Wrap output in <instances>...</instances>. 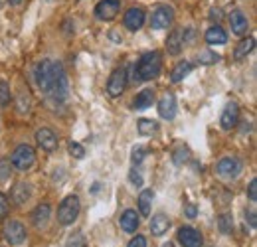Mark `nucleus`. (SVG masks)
I'll return each instance as SVG.
<instances>
[{"label": "nucleus", "mask_w": 257, "mask_h": 247, "mask_svg": "<svg viewBox=\"0 0 257 247\" xmlns=\"http://www.w3.org/2000/svg\"><path fill=\"white\" fill-rule=\"evenodd\" d=\"M128 247H147V239L143 235H135L131 241H128Z\"/></svg>", "instance_id": "nucleus-34"}, {"label": "nucleus", "mask_w": 257, "mask_h": 247, "mask_svg": "<svg viewBox=\"0 0 257 247\" xmlns=\"http://www.w3.org/2000/svg\"><path fill=\"white\" fill-rule=\"evenodd\" d=\"M12 196H14V202H16L18 206L26 204V202L30 200V184H26V182L16 184L14 190H12Z\"/></svg>", "instance_id": "nucleus-22"}, {"label": "nucleus", "mask_w": 257, "mask_h": 247, "mask_svg": "<svg viewBox=\"0 0 257 247\" xmlns=\"http://www.w3.org/2000/svg\"><path fill=\"white\" fill-rule=\"evenodd\" d=\"M206 42H208V44H212V46L225 44V42H227V34H225L220 26H212L210 30L206 32Z\"/></svg>", "instance_id": "nucleus-21"}, {"label": "nucleus", "mask_w": 257, "mask_h": 247, "mask_svg": "<svg viewBox=\"0 0 257 247\" xmlns=\"http://www.w3.org/2000/svg\"><path fill=\"white\" fill-rule=\"evenodd\" d=\"M182 46H184V38H182V30H174L170 32L168 40H166V50L170 56H178L182 52Z\"/></svg>", "instance_id": "nucleus-16"}, {"label": "nucleus", "mask_w": 257, "mask_h": 247, "mask_svg": "<svg viewBox=\"0 0 257 247\" xmlns=\"http://www.w3.org/2000/svg\"><path fill=\"white\" fill-rule=\"evenodd\" d=\"M10 174V160L8 158H0V180H6Z\"/></svg>", "instance_id": "nucleus-32"}, {"label": "nucleus", "mask_w": 257, "mask_h": 247, "mask_svg": "<svg viewBox=\"0 0 257 247\" xmlns=\"http://www.w3.org/2000/svg\"><path fill=\"white\" fill-rule=\"evenodd\" d=\"M247 196H249V200L251 202H255L257 200V180L253 178L251 182H249V190H247Z\"/></svg>", "instance_id": "nucleus-36"}, {"label": "nucleus", "mask_w": 257, "mask_h": 247, "mask_svg": "<svg viewBox=\"0 0 257 247\" xmlns=\"http://www.w3.org/2000/svg\"><path fill=\"white\" fill-rule=\"evenodd\" d=\"M119 223H121V229L123 231H128V233H133L137 227H139V216H137V212L135 210H127V212H123V216L119 219Z\"/></svg>", "instance_id": "nucleus-19"}, {"label": "nucleus", "mask_w": 257, "mask_h": 247, "mask_svg": "<svg viewBox=\"0 0 257 247\" xmlns=\"http://www.w3.org/2000/svg\"><path fill=\"white\" fill-rule=\"evenodd\" d=\"M198 60H200L202 63H206V65H208V63L218 62V56H212V54H204V56H200Z\"/></svg>", "instance_id": "nucleus-37"}, {"label": "nucleus", "mask_w": 257, "mask_h": 247, "mask_svg": "<svg viewBox=\"0 0 257 247\" xmlns=\"http://www.w3.org/2000/svg\"><path fill=\"white\" fill-rule=\"evenodd\" d=\"M218 227H220L222 233H231V229H233V217H231V214H220L218 216Z\"/></svg>", "instance_id": "nucleus-26"}, {"label": "nucleus", "mask_w": 257, "mask_h": 247, "mask_svg": "<svg viewBox=\"0 0 257 247\" xmlns=\"http://www.w3.org/2000/svg\"><path fill=\"white\" fill-rule=\"evenodd\" d=\"M253 48H255V40H253V38H245V40H241V42L237 44V48H235V52H233V58H235V60H243L247 54H251Z\"/></svg>", "instance_id": "nucleus-25"}, {"label": "nucleus", "mask_w": 257, "mask_h": 247, "mask_svg": "<svg viewBox=\"0 0 257 247\" xmlns=\"http://www.w3.org/2000/svg\"><path fill=\"white\" fill-rule=\"evenodd\" d=\"M8 208H10V206H8V198H6V196L0 192V219H2V217H6V214H8Z\"/></svg>", "instance_id": "nucleus-33"}, {"label": "nucleus", "mask_w": 257, "mask_h": 247, "mask_svg": "<svg viewBox=\"0 0 257 247\" xmlns=\"http://www.w3.org/2000/svg\"><path fill=\"white\" fill-rule=\"evenodd\" d=\"M168 227H170V219L168 216H164V214H157V216H153V221H151V231H153V235H164L166 231H168Z\"/></svg>", "instance_id": "nucleus-18"}, {"label": "nucleus", "mask_w": 257, "mask_h": 247, "mask_svg": "<svg viewBox=\"0 0 257 247\" xmlns=\"http://www.w3.org/2000/svg\"><path fill=\"white\" fill-rule=\"evenodd\" d=\"M79 208H81V202L75 194L65 196L62 204H60V208H58V221L62 225H71L79 216Z\"/></svg>", "instance_id": "nucleus-3"}, {"label": "nucleus", "mask_w": 257, "mask_h": 247, "mask_svg": "<svg viewBox=\"0 0 257 247\" xmlns=\"http://www.w3.org/2000/svg\"><path fill=\"white\" fill-rule=\"evenodd\" d=\"M34 79L40 91L50 93L54 99L64 101L67 97V75H65L62 63L42 60L34 67Z\"/></svg>", "instance_id": "nucleus-1"}, {"label": "nucleus", "mask_w": 257, "mask_h": 247, "mask_svg": "<svg viewBox=\"0 0 257 247\" xmlns=\"http://www.w3.org/2000/svg\"><path fill=\"white\" fill-rule=\"evenodd\" d=\"M143 158H145V149H143V147H139V149L133 151V162H135V164H141Z\"/></svg>", "instance_id": "nucleus-35"}, {"label": "nucleus", "mask_w": 257, "mask_h": 247, "mask_svg": "<svg viewBox=\"0 0 257 247\" xmlns=\"http://www.w3.org/2000/svg\"><path fill=\"white\" fill-rule=\"evenodd\" d=\"M159 113H161L162 119H166V121L174 119V115H176V97L172 93H166L159 101Z\"/></svg>", "instance_id": "nucleus-13"}, {"label": "nucleus", "mask_w": 257, "mask_h": 247, "mask_svg": "<svg viewBox=\"0 0 257 247\" xmlns=\"http://www.w3.org/2000/svg\"><path fill=\"white\" fill-rule=\"evenodd\" d=\"M50 214H52L50 204H40V206H36V210L32 212L34 225H36V227H44V225L48 223V219H50Z\"/></svg>", "instance_id": "nucleus-17"}, {"label": "nucleus", "mask_w": 257, "mask_h": 247, "mask_svg": "<svg viewBox=\"0 0 257 247\" xmlns=\"http://www.w3.org/2000/svg\"><path fill=\"white\" fill-rule=\"evenodd\" d=\"M178 241L182 247H202V235L194 227L184 225L178 229Z\"/></svg>", "instance_id": "nucleus-11"}, {"label": "nucleus", "mask_w": 257, "mask_h": 247, "mask_svg": "<svg viewBox=\"0 0 257 247\" xmlns=\"http://www.w3.org/2000/svg\"><path fill=\"white\" fill-rule=\"evenodd\" d=\"M65 247H85V237L81 233H73V235H69Z\"/></svg>", "instance_id": "nucleus-30"}, {"label": "nucleus", "mask_w": 257, "mask_h": 247, "mask_svg": "<svg viewBox=\"0 0 257 247\" xmlns=\"http://www.w3.org/2000/svg\"><path fill=\"white\" fill-rule=\"evenodd\" d=\"M216 172H218V176H220L222 180H233V178H237L239 172H241V160L235 158V156H225V158H222V160L218 162Z\"/></svg>", "instance_id": "nucleus-5"}, {"label": "nucleus", "mask_w": 257, "mask_h": 247, "mask_svg": "<svg viewBox=\"0 0 257 247\" xmlns=\"http://www.w3.org/2000/svg\"><path fill=\"white\" fill-rule=\"evenodd\" d=\"M174 20V10L170 6H157L155 12H153V18H151V28L153 30H164L172 24Z\"/></svg>", "instance_id": "nucleus-7"}, {"label": "nucleus", "mask_w": 257, "mask_h": 247, "mask_svg": "<svg viewBox=\"0 0 257 247\" xmlns=\"http://www.w3.org/2000/svg\"><path fill=\"white\" fill-rule=\"evenodd\" d=\"M4 239L10 245H20L26 239V227L20 221H6L4 223Z\"/></svg>", "instance_id": "nucleus-8"}, {"label": "nucleus", "mask_w": 257, "mask_h": 247, "mask_svg": "<svg viewBox=\"0 0 257 247\" xmlns=\"http://www.w3.org/2000/svg\"><path fill=\"white\" fill-rule=\"evenodd\" d=\"M121 10L119 0H101L95 6V16L99 20H113Z\"/></svg>", "instance_id": "nucleus-9"}, {"label": "nucleus", "mask_w": 257, "mask_h": 247, "mask_svg": "<svg viewBox=\"0 0 257 247\" xmlns=\"http://www.w3.org/2000/svg\"><path fill=\"white\" fill-rule=\"evenodd\" d=\"M8 2H10V4H20L22 0H8Z\"/></svg>", "instance_id": "nucleus-42"}, {"label": "nucleus", "mask_w": 257, "mask_h": 247, "mask_svg": "<svg viewBox=\"0 0 257 247\" xmlns=\"http://www.w3.org/2000/svg\"><path fill=\"white\" fill-rule=\"evenodd\" d=\"M192 71V63L190 62H180L176 63V67L172 69V73H170V79H172V83H180L188 73Z\"/></svg>", "instance_id": "nucleus-23"}, {"label": "nucleus", "mask_w": 257, "mask_h": 247, "mask_svg": "<svg viewBox=\"0 0 257 247\" xmlns=\"http://www.w3.org/2000/svg\"><path fill=\"white\" fill-rule=\"evenodd\" d=\"M157 127L159 125L155 123V121H151V119H141L139 121V133L145 135V137H151V135L157 133Z\"/></svg>", "instance_id": "nucleus-27"}, {"label": "nucleus", "mask_w": 257, "mask_h": 247, "mask_svg": "<svg viewBox=\"0 0 257 247\" xmlns=\"http://www.w3.org/2000/svg\"><path fill=\"white\" fill-rule=\"evenodd\" d=\"M196 216H198V208H196L194 204H188V206H186V217L192 219V217H196Z\"/></svg>", "instance_id": "nucleus-39"}, {"label": "nucleus", "mask_w": 257, "mask_h": 247, "mask_svg": "<svg viewBox=\"0 0 257 247\" xmlns=\"http://www.w3.org/2000/svg\"><path fill=\"white\" fill-rule=\"evenodd\" d=\"M36 160V151H34L30 145H20L12 156H10V164L18 170H28Z\"/></svg>", "instance_id": "nucleus-4"}, {"label": "nucleus", "mask_w": 257, "mask_h": 247, "mask_svg": "<svg viewBox=\"0 0 257 247\" xmlns=\"http://www.w3.org/2000/svg\"><path fill=\"white\" fill-rule=\"evenodd\" d=\"M36 143H38L40 149H44L48 153L58 149V137H56V133L52 129H40L36 133Z\"/></svg>", "instance_id": "nucleus-10"}, {"label": "nucleus", "mask_w": 257, "mask_h": 247, "mask_svg": "<svg viewBox=\"0 0 257 247\" xmlns=\"http://www.w3.org/2000/svg\"><path fill=\"white\" fill-rule=\"evenodd\" d=\"M69 155L73 156V158H83L85 151H83V147L79 143H69Z\"/></svg>", "instance_id": "nucleus-31"}, {"label": "nucleus", "mask_w": 257, "mask_h": 247, "mask_svg": "<svg viewBox=\"0 0 257 247\" xmlns=\"http://www.w3.org/2000/svg\"><path fill=\"white\" fill-rule=\"evenodd\" d=\"M188 155H190V153H188V149H186V147H178V149L174 151V155H172L174 164H178V166H180V164H184V162L188 160Z\"/></svg>", "instance_id": "nucleus-29"}, {"label": "nucleus", "mask_w": 257, "mask_h": 247, "mask_svg": "<svg viewBox=\"0 0 257 247\" xmlns=\"http://www.w3.org/2000/svg\"><path fill=\"white\" fill-rule=\"evenodd\" d=\"M153 190H143L139 196V212L141 216H151V206H153Z\"/></svg>", "instance_id": "nucleus-20"}, {"label": "nucleus", "mask_w": 257, "mask_h": 247, "mask_svg": "<svg viewBox=\"0 0 257 247\" xmlns=\"http://www.w3.org/2000/svg\"><path fill=\"white\" fill-rule=\"evenodd\" d=\"M220 16H222L220 10H212V16H210V18H212V20H220Z\"/></svg>", "instance_id": "nucleus-41"}, {"label": "nucleus", "mask_w": 257, "mask_h": 247, "mask_svg": "<svg viewBox=\"0 0 257 247\" xmlns=\"http://www.w3.org/2000/svg\"><path fill=\"white\" fill-rule=\"evenodd\" d=\"M143 24H145V12L141 8H128L125 14V26L128 30L137 32L143 28Z\"/></svg>", "instance_id": "nucleus-15"}, {"label": "nucleus", "mask_w": 257, "mask_h": 247, "mask_svg": "<svg viewBox=\"0 0 257 247\" xmlns=\"http://www.w3.org/2000/svg\"><path fill=\"white\" fill-rule=\"evenodd\" d=\"M162 247H174V245H172V243H164Z\"/></svg>", "instance_id": "nucleus-43"}, {"label": "nucleus", "mask_w": 257, "mask_h": 247, "mask_svg": "<svg viewBox=\"0 0 257 247\" xmlns=\"http://www.w3.org/2000/svg\"><path fill=\"white\" fill-rule=\"evenodd\" d=\"M239 121V107H237V103H229V105H225L224 113H222V129L225 131H231L235 125Z\"/></svg>", "instance_id": "nucleus-14"}, {"label": "nucleus", "mask_w": 257, "mask_h": 247, "mask_svg": "<svg viewBox=\"0 0 257 247\" xmlns=\"http://www.w3.org/2000/svg\"><path fill=\"white\" fill-rule=\"evenodd\" d=\"M12 101V93H10V85L0 79V107H6Z\"/></svg>", "instance_id": "nucleus-28"}, {"label": "nucleus", "mask_w": 257, "mask_h": 247, "mask_svg": "<svg viewBox=\"0 0 257 247\" xmlns=\"http://www.w3.org/2000/svg\"><path fill=\"white\" fill-rule=\"evenodd\" d=\"M229 26H231V32L235 36H245L247 30H249V22H247V16L241 12V10H233L229 14Z\"/></svg>", "instance_id": "nucleus-12"}, {"label": "nucleus", "mask_w": 257, "mask_h": 247, "mask_svg": "<svg viewBox=\"0 0 257 247\" xmlns=\"http://www.w3.org/2000/svg\"><path fill=\"white\" fill-rule=\"evenodd\" d=\"M127 87V69L125 67H117L111 75H109V81H107V93L111 97H119L121 93L125 91Z\"/></svg>", "instance_id": "nucleus-6"}, {"label": "nucleus", "mask_w": 257, "mask_h": 247, "mask_svg": "<svg viewBox=\"0 0 257 247\" xmlns=\"http://www.w3.org/2000/svg\"><path fill=\"white\" fill-rule=\"evenodd\" d=\"M128 178H131V182H133L135 186H143V178L139 176V172H135V170H133V172L128 174Z\"/></svg>", "instance_id": "nucleus-38"}, {"label": "nucleus", "mask_w": 257, "mask_h": 247, "mask_svg": "<svg viewBox=\"0 0 257 247\" xmlns=\"http://www.w3.org/2000/svg\"><path fill=\"white\" fill-rule=\"evenodd\" d=\"M153 101H155V91L153 89H143V91L137 95L133 107L135 109H147V107L153 105Z\"/></svg>", "instance_id": "nucleus-24"}, {"label": "nucleus", "mask_w": 257, "mask_h": 247, "mask_svg": "<svg viewBox=\"0 0 257 247\" xmlns=\"http://www.w3.org/2000/svg\"><path fill=\"white\" fill-rule=\"evenodd\" d=\"M161 54L159 52H147L141 56V60L135 65V81H149L159 75L161 71Z\"/></svg>", "instance_id": "nucleus-2"}, {"label": "nucleus", "mask_w": 257, "mask_h": 247, "mask_svg": "<svg viewBox=\"0 0 257 247\" xmlns=\"http://www.w3.org/2000/svg\"><path fill=\"white\" fill-rule=\"evenodd\" d=\"M245 216H247V219H249V225H251V227H255V225H257L255 210H249V212H247V214H245Z\"/></svg>", "instance_id": "nucleus-40"}]
</instances>
